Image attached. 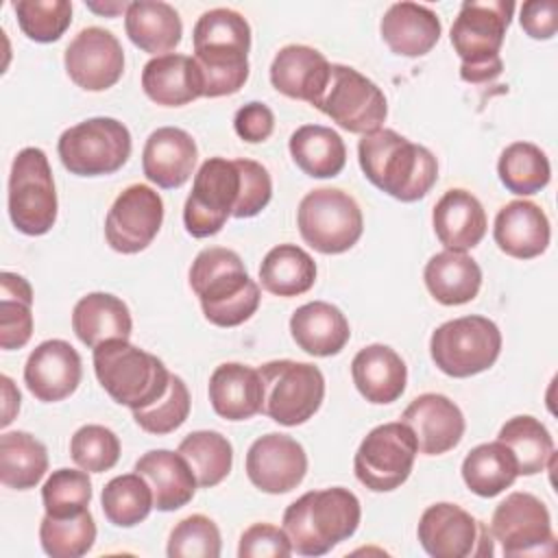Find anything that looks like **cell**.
Segmentation results:
<instances>
[{"mask_svg": "<svg viewBox=\"0 0 558 558\" xmlns=\"http://www.w3.org/2000/svg\"><path fill=\"white\" fill-rule=\"evenodd\" d=\"M192 41L205 98L231 96L244 87L251 50V26L244 15L233 9H209L196 20Z\"/></svg>", "mask_w": 558, "mask_h": 558, "instance_id": "obj_1", "label": "cell"}, {"mask_svg": "<svg viewBox=\"0 0 558 558\" xmlns=\"http://www.w3.org/2000/svg\"><path fill=\"white\" fill-rule=\"evenodd\" d=\"M357 159L364 177L401 203L423 198L438 179L434 153L392 129H377L362 135Z\"/></svg>", "mask_w": 558, "mask_h": 558, "instance_id": "obj_2", "label": "cell"}, {"mask_svg": "<svg viewBox=\"0 0 558 558\" xmlns=\"http://www.w3.org/2000/svg\"><path fill=\"white\" fill-rule=\"evenodd\" d=\"M190 286L205 318L216 327H238L259 307V286L248 277L242 257L225 246L203 248L190 266Z\"/></svg>", "mask_w": 558, "mask_h": 558, "instance_id": "obj_3", "label": "cell"}, {"mask_svg": "<svg viewBox=\"0 0 558 558\" xmlns=\"http://www.w3.org/2000/svg\"><path fill=\"white\" fill-rule=\"evenodd\" d=\"M360 499L342 486L310 490L283 512V532L292 551L325 556L338 543L351 538L360 525Z\"/></svg>", "mask_w": 558, "mask_h": 558, "instance_id": "obj_4", "label": "cell"}, {"mask_svg": "<svg viewBox=\"0 0 558 558\" xmlns=\"http://www.w3.org/2000/svg\"><path fill=\"white\" fill-rule=\"evenodd\" d=\"M514 13L512 0H466L451 26V46L466 83H486L501 74L499 57L506 31Z\"/></svg>", "mask_w": 558, "mask_h": 558, "instance_id": "obj_5", "label": "cell"}, {"mask_svg": "<svg viewBox=\"0 0 558 558\" xmlns=\"http://www.w3.org/2000/svg\"><path fill=\"white\" fill-rule=\"evenodd\" d=\"M94 371L105 392L131 412L161 399L172 375L157 355L129 340H107L94 347Z\"/></svg>", "mask_w": 558, "mask_h": 558, "instance_id": "obj_6", "label": "cell"}, {"mask_svg": "<svg viewBox=\"0 0 558 558\" xmlns=\"http://www.w3.org/2000/svg\"><path fill=\"white\" fill-rule=\"evenodd\" d=\"M131 146V133L120 120L98 116L65 129L57 142V153L70 174L105 177L129 161Z\"/></svg>", "mask_w": 558, "mask_h": 558, "instance_id": "obj_7", "label": "cell"}, {"mask_svg": "<svg viewBox=\"0 0 558 558\" xmlns=\"http://www.w3.org/2000/svg\"><path fill=\"white\" fill-rule=\"evenodd\" d=\"M296 227L303 242L314 251L338 255L362 238L364 218L351 194L338 187H318L301 198Z\"/></svg>", "mask_w": 558, "mask_h": 558, "instance_id": "obj_8", "label": "cell"}, {"mask_svg": "<svg viewBox=\"0 0 558 558\" xmlns=\"http://www.w3.org/2000/svg\"><path fill=\"white\" fill-rule=\"evenodd\" d=\"M438 371L449 377H471L488 371L501 353V331L486 316H460L442 323L429 338Z\"/></svg>", "mask_w": 558, "mask_h": 558, "instance_id": "obj_9", "label": "cell"}, {"mask_svg": "<svg viewBox=\"0 0 558 558\" xmlns=\"http://www.w3.org/2000/svg\"><path fill=\"white\" fill-rule=\"evenodd\" d=\"M264 401L262 414L279 425L296 427L310 421L325 397V377L318 366L294 360H272L259 368Z\"/></svg>", "mask_w": 558, "mask_h": 558, "instance_id": "obj_10", "label": "cell"}, {"mask_svg": "<svg viewBox=\"0 0 558 558\" xmlns=\"http://www.w3.org/2000/svg\"><path fill=\"white\" fill-rule=\"evenodd\" d=\"M57 190L41 148H22L9 174V216L24 235H44L57 222Z\"/></svg>", "mask_w": 558, "mask_h": 558, "instance_id": "obj_11", "label": "cell"}, {"mask_svg": "<svg viewBox=\"0 0 558 558\" xmlns=\"http://www.w3.org/2000/svg\"><path fill=\"white\" fill-rule=\"evenodd\" d=\"M416 453V438L403 421L384 423L373 427L360 442L353 471L368 490L390 493L410 477Z\"/></svg>", "mask_w": 558, "mask_h": 558, "instance_id": "obj_12", "label": "cell"}, {"mask_svg": "<svg viewBox=\"0 0 558 558\" xmlns=\"http://www.w3.org/2000/svg\"><path fill=\"white\" fill-rule=\"evenodd\" d=\"M349 133L366 135L381 129L388 105L384 92L355 68L331 63L327 89L314 105Z\"/></svg>", "mask_w": 558, "mask_h": 558, "instance_id": "obj_13", "label": "cell"}, {"mask_svg": "<svg viewBox=\"0 0 558 558\" xmlns=\"http://www.w3.org/2000/svg\"><path fill=\"white\" fill-rule=\"evenodd\" d=\"M240 198V170L235 159L209 157L194 174L192 192L183 207V225L194 238L216 235Z\"/></svg>", "mask_w": 558, "mask_h": 558, "instance_id": "obj_14", "label": "cell"}, {"mask_svg": "<svg viewBox=\"0 0 558 558\" xmlns=\"http://www.w3.org/2000/svg\"><path fill=\"white\" fill-rule=\"evenodd\" d=\"M416 536L421 547L434 558H482L495 554L490 530L471 512L449 501L434 504L421 514Z\"/></svg>", "mask_w": 558, "mask_h": 558, "instance_id": "obj_15", "label": "cell"}, {"mask_svg": "<svg viewBox=\"0 0 558 558\" xmlns=\"http://www.w3.org/2000/svg\"><path fill=\"white\" fill-rule=\"evenodd\" d=\"M490 536L504 556L554 554L556 538L547 506L532 493H510L493 512Z\"/></svg>", "mask_w": 558, "mask_h": 558, "instance_id": "obj_16", "label": "cell"}, {"mask_svg": "<svg viewBox=\"0 0 558 558\" xmlns=\"http://www.w3.org/2000/svg\"><path fill=\"white\" fill-rule=\"evenodd\" d=\"M163 222V201L161 196L144 185H129L118 194L105 218L107 244L122 253L133 255L144 251Z\"/></svg>", "mask_w": 558, "mask_h": 558, "instance_id": "obj_17", "label": "cell"}, {"mask_svg": "<svg viewBox=\"0 0 558 558\" xmlns=\"http://www.w3.org/2000/svg\"><path fill=\"white\" fill-rule=\"evenodd\" d=\"M68 76L87 92L113 87L124 72V50L111 31L87 26L74 35L63 54Z\"/></svg>", "mask_w": 558, "mask_h": 558, "instance_id": "obj_18", "label": "cell"}, {"mask_svg": "<svg viewBox=\"0 0 558 558\" xmlns=\"http://www.w3.org/2000/svg\"><path fill=\"white\" fill-rule=\"evenodd\" d=\"M307 473V456L301 442L288 434L259 436L246 451V475L255 488L281 495L296 488Z\"/></svg>", "mask_w": 558, "mask_h": 558, "instance_id": "obj_19", "label": "cell"}, {"mask_svg": "<svg viewBox=\"0 0 558 558\" xmlns=\"http://www.w3.org/2000/svg\"><path fill=\"white\" fill-rule=\"evenodd\" d=\"M83 364L76 349L65 340H44L24 364V384L37 401L68 399L81 384Z\"/></svg>", "mask_w": 558, "mask_h": 558, "instance_id": "obj_20", "label": "cell"}, {"mask_svg": "<svg viewBox=\"0 0 558 558\" xmlns=\"http://www.w3.org/2000/svg\"><path fill=\"white\" fill-rule=\"evenodd\" d=\"M401 421L412 429L418 451L425 456H440L458 447L466 427L462 410L438 392H425L412 399Z\"/></svg>", "mask_w": 558, "mask_h": 558, "instance_id": "obj_21", "label": "cell"}, {"mask_svg": "<svg viewBox=\"0 0 558 558\" xmlns=\"http://www.w3.org/2000/svg\"><path fill=\"white\" fill-rule=\"evenodd\" d=\"M331 63L312 46L290 44L283 46L270 63L272 87L294 100H305L312 107L327 89Z\"/></svg>", "mask_w": 558, "mask_h": 558, "instance_id": "obj_22", "label": "cell"}, {"mask_svg": "<svg viewBox=\"0 0 558 558\" xmlns=\"http://www.w3.org/2000/svg\"><path fill=\"white\" fill-rule=\"evenodd\" d=\"M198 157L196 142L192 135L177 126H161L153 131L142 150L144 177L163 187H181L194 172Z\"/></svg>", "mask_w": 558, "mask_h": 558, "instance_id": "obj_23", "label": "cell"}, {"mask_svg": "<svg viewBox=\"0 0 558 558\" xmlns=\"http://www.w3.org/2000/svg\"><path fill=\"white\" fill-rule=\"evenodd\" d=\"M432 225L438 242L447 251L466 253L486 235V211L477 196L466 190H447L432 211Z\"/></svg>", "mask_w": 558, "mask_h": 558, "instance_id": "obj_24", "label": "cell"}, {"mask_svg": "<svg viewBox=\"0 0 558 558\" xmlns=\"http://www.w3.org/2000/svg\"><path fill=\"white\" fill-rule=\"evenodd\" d=\"M493 238L506 255L532 259L547 251L551 229L545 211L536 203L510 201L497 211Z\"/></svg>", "mask_w": 558, "mask_h": 558, "instance_id": "obj_25", "label": "cell"}, {"mask_svg": "<svg viewBox=\"0 0 558 558\" xmlns=\"http://www.w3.org/2000/svg\"><path fill=\"white\" fill-rule=\"evenodd\" d=\"M135 473H140L150 490L153 506L161 512H172L192 501L196 493V475L190 462L170 449H150L135 462Z\"/></svg>", "mask_w": 558, "mask_h": 558, "instance_id": "obj_26", "label": "cell"}, {"mask_svg": "<svg viewBox=\"0 0 558 558\" xmlns=\"http://www.w3.org/2000/svg\"><path fill=\"white\" fill-rule=\"evenodd\" d=\"M207 392L214 412L227 421H246L262 412V377L259 371L248 364L225 362L216 366Z\"/></svg>", "mask_w": 558, "mask_h": 558, "instance_id": "obj_27", "label": "cell"}, {"mask_svg": "<svg viewBox=\"0 0 558 558\" xmlns=\"http://www.w3.org/2000/svg\"><path fill=\"white\" fill-rule=\"evenodd\" d=\"M351 375L357 392L375 405L397 401L408 381V366L388 344H368L351 362Z\"/></svg>", "mask_w": 558, "mask_h": 558, "instance_id": "obj_28", "label": "cell"}, {"mask_svg": "<svg viewBox=\"0 0 558 558\" xmlns=\"http://www.w3.org/2000/svg\"><path fill=\"white\" fill-rule=\"evenodd\" d=\"M381 39L401 57H423L440 39L442 26L438 15L416 2H395L381 17Z\"/></svg>", "mask_w": 558, "mask_h": 558, "instance_id": "obj_29", "label": "cell"}, {"mask_svg": "<svg viewBox=\"0 0 558 558\" xmlns=\"http://www.w3.org/2000/svg\"><path fill=\"white\" fill-rule=\"evenodd\" d=\"M142 89L161 107H181L203 96V76L194 57L170 52L144 65Z\"/></svg>", "mask_w": 558, "mask_h": 558, "instance_id": "obj_30", "label": "cell"}, {"mask_svg": "<svg viewBox=\"0 0 558 558\" xmlns=\"http://www.w3.org/2000/svg\"><path fill=\"white\" fill-rule=\"evenodd\" d=\"M290 333L296 347L314 357L340 353L351 338L347 316L325 301H312L296 307L290 318Z\"/></svg>", "mask_w": 558, "mask_h": 558, "instance_id": "obj_31", "label": "cell"}, {"mask_svg": "<svg viewBox=\"0 0 558 558\" xmlns=\"http://www.w3.org/2000/svg\"><path fill=\"white\" fill-rule=\"evenodd\" d=\"M76 338L94 349L107 340H129L133 320L126 303L109 292H89L72 310Z\"/></svg>", "mask_w": 558, "mask_h": 558, "instance_id": "obj_32", "label": "cell"}, {"mask_svg": "<svg viewBox=\"0 0 558 558\" xmlns=\"http://www.w3.org/2000/svg\"><path fill=\"white\" fill-rule=\"evenodd\" d=\"M124 31L140 50L161 57L181 44L183 24L177 9L168 2L135 0L129 2L124 13Z\"/></svg>", "mask_w": 558, "mask_h": 558, "instance_id": "obj_33", "label": "cell"}, {"mask_svg": "<svg viewBox=\"0 0 558 558\" xmlns=\"http://www.w3.org/2000/svg\"><path fill=\"white\" fill-rule=\"evenodd\" d=\"M423 279L438 303L464 305L473 301L482 288V268L471 255L445 248L429 257Z\"/></svg>", "mask_w": 558, "mask_h": 558, "instance_id": "obj_34", "label": "cell"}, {"mask_svg": "<svg viewBox=\"0 0 558 558\" xmlns=\"http://www.w3.org/2000/svg\"><path fill=\"white\" fill-rule=\"evenodd\" d=\"M290 155L294 163L314 179H329L342 172L347 146L342 137L323 124H303L290 135Z\"/></svg>", "mask_w": 558, "mask_h": 558, "instance_id": "obj_35", "label": "cell"}, {"mask_svg": "<svg viewBox=\"0 0 558 558\" xmlns=\"http://www.w3.org/2000/svg\"><path fill=\"white\" fill-rule=\"evenodd\" d=\"M262 288L275 296L305 294L316 281V262L296 244L272 246L259 266Z\"/></svg>", "mask_w": 558, "mask_h": 558, "instance_id": "obj_36", "label": "cell"}, {"mask_svg": "<svg viewBox=\"0 0 558 558\" xmlns=\"http://www.w3.org/2000/svg\"><path fill=\"white\" fill-rule=\"evenodd\" d=\"M519 477L512 451L499 442H482L462 460V480L466 488L480 497H497Z\"/></svg>", "mask_w": 558, "mask_h": 558, "instance_id": "obj_37", "label": "cell"}, {"mask_svg": "<svg viewBox=\"0 0 558 558\" xmlns=\"http://www.w3.org/2000/svg\"><path fill=\"white\" fill-rule=\"evenodd\" d=\"M48 471V451L28 432H4L0 436V482L7 488H35Z\"/></svg>", "mask_w": 558, "mask_h": 558, "instance_id": "obj_38", "label": "cell"}, {"mask_svg": "<svg viewBox=\"0 0 558 558\" xmlns=\"http://www.w3.org/2000/svg\"><path fill=\"white\" fill-rule=\"evenodd\" d=\"M497 440L512 451L519 475H536L554 460V438L534 416H512L501 425Z\"/></svg>", "mask_w": 558, "mask_h": 558, "instance_id": "obj_39", "label": "cell"}, {"mask_svg": "<svg viewBox=\"0 0 558 558\" xmlns=\"http://www.w3.org/2000/svg\"><path fill=\"white\" fill-rule=\"evenodd\" d=\"M33 336V288L17 272H0V347L22 349Z\"/></svg>", "mask_w": 558, "mask_h": 558, "instance_id": "obj_40", "label": "cell"}, {"mask_svg": "<svg viewBox=\"0 0 558 558\" xmlns=\"http://www.w3.org/2000/svg\"><path fill=\"white\" fill-rule=\"evenodd\" d=\"M497 174L508 192L530 196L549 183L551 168L547 155L536 144L514 142L504 148L497 161Z\"/></svg>", "mask_w": 558, "mask_h": 558, "instance_id": "obj_41", "label": "cell"}, {"mask_svg": "<svg viewBox=\"0 0 558 558\" xmlns=\"http://www.w3.org/2000/svg\"><path fill=\"white\" fill-rule=\"evenodd\" d=\"M192 466L201 488H211L220 484L233 466L231 442L214 429H198L187 434L177 449Z\"/></svg>", "mask_w": 558, "mask_h": 558, "instance_id": "obj_42", "label": "cell"}, {"mask_svg": "<svg viewBox=\"0 0 558 558\" xmlns=\"http://www.w3.org/2000/svg\"><path fill=\"white\" fill-rule=\"evenodd\" d=\"M100 504L107 521L118 527L142 523L155 508L153 490L140 473H124L109 480L102 488Z\"/></svg>", "mask_w": 558, "mask_h": 558, "instance_id": "obj_43", "label": "cell"}, {"mask_svg": "<svg viewBox=\"0 0 558 558\" xmlns=\"http://www.w3.org/2000/svg\"><path fill=\"white\" fill-rule=\"evenodd\" d=\"M96 541V523L87 510L74 517H50L44 514L39 523L41 549L52 558H81Z\"/></svg>", "mask_w": 558, "mask_h": 558, "instance_id": "obj_44", "label": "cell"}, {"mask_svg": "<svg viewBox=\"0 0 558 558\" xmlns=\"http://www.w3.org/2000/svg\"><path fill=\"white\" fill-rule=\"evenodd\" d=\"M13 11L22 33L37 44L61 39L72 22V2L68 0H17Z\"/></svg>", "mask_w": 558, "mask_h": 558, "instance_id": "obj_45", "label": "cell"}, {"mask_svg": "<svg viewBox=\"0 0 558 558\" xmlns=\"http://www.w3.org/2000/svg\"><path fill=\"white\" fill-rule=\"evenodd\" d=\"M44 510L50 517H74L92 501V480L87 471L57 469L41 486Z\"/></svg>", "mask_w": 558, "mask_h": 558, "instance_id": "obj_46", "label": "cell"}, {"mask_svg": "<svg viewBox=\"0 0 558 558\" xmlns=\"http://www.w3.org/2000/svg\"><path fill=\"white\" fill-rule=\"evenodd\" d=\"M190 405L192 401H190V390L185 381L172 373L163 397L142 410H133V418L144 432L155 436H166L179 429L187 421Z\"/></svg>", "mask_w": 558, "mask_h": 558, "instance_id": "obj_47", "label": "cell"}, {"mask_svg": "<svg viewBox=\"0 0 558 558\" xmlns=\"http://www.w3.org/2000/svg\"><path fill=\"white\" fill-rule=\"evenodd\" d=\"M70 456L78 469L102 473L120 460V440L105 425H83L70 438Z\"/></svg>", "mask_w": 558, "mask_h": 558, "instance_id": "obj_48", "label": "cell"}, {"mask_svg": "<svg viewBox=\"0 0 558 558\" xmlns=\"http://www.w3.org/2000/svg\"><path fill=\"white\" fill-rule=\"evenodd\" d=\"M220 547L218 525L205 514H190L172 527L166 554L170 558H218Z\"/></svg>", "mask_w": 558, "mask_h": 558, "instance_id": "obj_49", "label": "cell"}, {"mask_svg": "<svg viewBox=\"0 0 558 558\" xmlns=\"http://www.w3.org/2000/svg\"><path fill=\"white\" fill-rule=\"evenodd\" d=\"M240 170V198L233 209V218L257 216L272 198V181L268 170L253 159H235Z\"/></svg>", "mask_w": 558, "mask_h": 558, "instance_id": "obj_50", "label": "cell"}, {"mask_svg": "<svg viewBox=\"0 0 558 558\" xmlns=\"http://www.w3.org/2000/svg\"><path fill=\"white\" fill-rule=\"evenodd\" d=\"M290 554L292 545L283 527H277L272 523H253L240 536V558H288Z\"/></svg>", "mask_w": 558, "mask_h": 558, "instance_id": "obj_51", "label": "cell"}, {"mask_svg": "<svg viewBox=\"0 0 558 558\" xmlns=\"http://www.w3.org/2000/svg\"><path fill=\"white\" fill-rule=\"evenodd\" d=\"M233 129L240 140L248 144H259L272 135L275 129V113L264 102H246L235 111Z\"/></svg>", "mask_w": 558, "mask_h": 558, "instance_id": "obj_52", "label": "cell"}, {"mask_svg": "<svg viewBox=\"0 0 558 558\" xmlns=\"http://www.w3.org/2000/svg\"><path fill=\"white\" fill-rule=\"evenodd\" d=\"M521 28L532 39H551L558 31V2L556 0H527L521 7Z\"/></svg>", "mask_w": 558, "mask_h": 558, "instance_id": "obj_53", "label": "cell"}, {"mask_svg": "<svg viewBox=\"0 0 558 558\" xmlns=\"http://www.w3.org/2000/svg\"><path fill=\"white\" fill-rule=\"evenodd\" d=\"M0 384H2V399H4L0 425L7 427L15 418L17 410H20V390L13 386L11 377H7V375H0Z\"/></svg>", "mask_w": 558, "mask_h": 558, "instance_id": "obj_54", "label": "cell"}, {"mask_svg": "<svg viewBox=\"0 0 558 558\" xmlns=\"http://www.w3.org/2000/svg\"><path fill=\"white\" fill-rule=\"evenodd\" d=\"M87 9H92L94 13L100 15H116V13H126L129 2H105V4H96V2H87Z\"/></svg>", "mask_w": 558, "mask_h": 558, "instance_id": "obj_55", "label": "cell"}]
</instances>
